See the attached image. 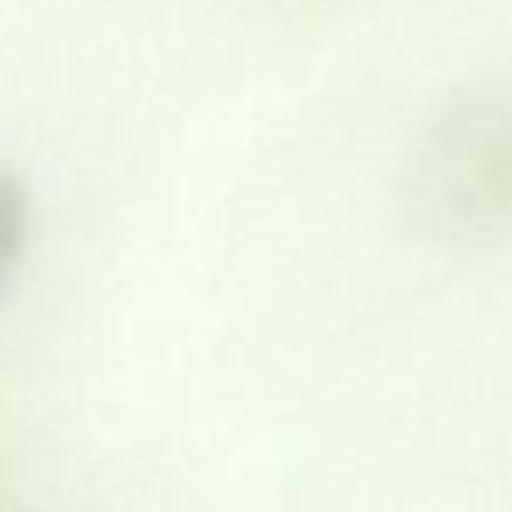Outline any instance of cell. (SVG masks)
Masks as SVG:
<instances>
[{
  "label": "cell",
  "mask_w": 512,
  "mask_h": 512,
  "mask_svg": "<svg viewBox=\"0 0 512 512\" xmlns=\"http://www.w3.org/2000/svg\"><path fill=\"white\" fill-rule=\"evenodd\" d=\"M400 221L453 253L512 246V67L456 88L404 148Z\"/></svg>",
  "instance_id": "6da1fadb"
},
{
  "label": "cell",
  "mask_w": 512,
  "mask_h": 512,
  "mask_svg": "<svg viewBox=\"0 0 512 512\" xmlns=\"http://www.w3.org/2000/svg\"><path fill=\"white\" fill-rule=\"evenodd\" d=\"M25 242H29V190L15 172L0 169V299L11 271L22 260Z\"/></svg>",
  "instance_id": "7a4b0ae2"
}]
</instances>
